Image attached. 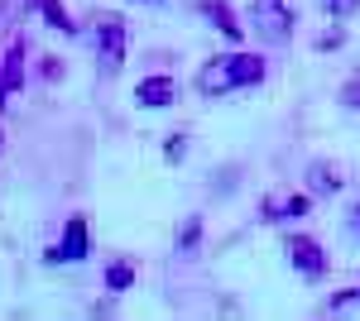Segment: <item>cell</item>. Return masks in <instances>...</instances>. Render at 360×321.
<instances>
[{
	"label": "cell",
	"instance_id": "277c9868",
	"mask_svg": "<svg viewBox=\"0 0 360 321\" xmlns=\"http://www.w3.org/2000/svg\"><path fill=\"white\" fill-rule=\"evenodd\" d=\"M283 254H288V264L298 268V273H307V278H317V273L327 268V254H322V244L307 240V235H288V240H283Z\"/></svg>",
	"mask_w": 360,
	"mask_h": 321
},
{
	"label": "cell",
	"instance_id": "30bf717a",
	"mask_svg": "<svg viewBox=\"0 0 360 321\" xmlns=\"http://www.w3.org/2000/svg\"><path fill=\"white\" fill-rule=\"evenodd\" d=\"M15 86H25V44H10V53L0 63V106Z\"/></svg>",
	"mask_w": 360,
	"mask_h": 321
},
{
	"label": "cell",
	"instance_id": "7c38bea8",
	"mask_svg": "<svg viewBox=\"0 0 360 321\" xmlns=\"http://www.w3.org/2000/svg\"><path fill=\"white\" fill-rule=\"evenodd\" d=\"M39 10H44V20H49V29H63V34H72V20H68L63 0H39Z\"/></svg>",
	"mask_w": 360,
	"mask_h": 321
},
{
	"label": "cell",
	"instance_id": "8fae6325",
	"mask_svg": "<svg viewBox=\"0 0 360 321\" xmlns=\"http://www.w3.org/2000/svg\"><path fill=\"white\" fill-rule=\"evenodd\" d=\"M130 283H135V264H130V259H115V264L106 268V288H111V293H125Z\"/></svg>",
	"mask_w": 360,
	"mask_h": 321
},
{
	"label": "cell",
	"instance_id": "d6986e66",
	"mask_svg": "<svg viewBox=\"0 0 360 321\" xmlns=\"http://www.w3.org/2000/svg\"><path fill=\"white\" fill-rule=\"evenodd\" d=\"M351 297H360V288H356V293H351Z\"/></svg>",
	"mask_w": 360,
	"mask_h": 321
},
{
	"label": "cell",
	"instance_id": "9c48e42d",
	"mask_svg": "<svg viewBox=\"0 0 360 321\" xmlns=\"http://www.w3.org/2000/svg\"><path fill=\"white\" fill-rule=\"evenodd\" d=\"M53 259H68V264L86 259V216H72V221H68V230H63V244H58Z\"/></svg>",
	"mask_w": 360,
	"mask_h": 321
},
{
	"label": "cell",
	"instance_id": "7a4b0ae2",
	"mask_svg": "<svg viewBox=\"0 0 360 321\" xmlns=\"http://www.w3.org/2000/svg\"><path fill=\"white\" fill-rule=\"evenodd\" d=\"M250 25H255V34L264 44H288L298 15H293L288 0H250Z\"/></svg>",
	"mask_w": 360,
	"mask_h": 321
},
{
	"label": "cell",
	"instance_id": "ba28073f",
	"mask_svg": "<svg viewBox=\"0 0 360 321\" xmlns=\"http://www.w3.org/2000/svg\"><path fill=\"white\" fill-rule=\"evenodd\" d=\"M202 15H207L212 25L221 29V34H226V39H231V44H240V39H245V25L236 20V10H231L226 0H202Z\"/></svg>",
	"mask_w": 360,
	"mask_h": 321
},
{
	"label": "cell",
	"instance_id": "52a82bcc",
	"mask_svg": "<svg viewBox=\"0 0 360 321\" xmlns=\"http://www.w3.org/2000/svg\"><path fill=\"white\" fill-rule=\"evenodd\" d=\"M298 216H307L303 192H269L264 197V221H298Z\"/></svg>",
	"mask_w": 360,
	"mask_h": 321
},
{
	"label": "cell",
	"instance_id": "3957f363",
	"mask_svg": "<svg viewBox=\"0 0 360 321\" xmlns=\"http://www.w3.org/2000/svg\"><path fill=\"white\" fill-rule=\"evenodd\" d=\"M91 39H96V63H101L106 72H120V67H125V48H130L125 20H120V15H101Z\"/></svg>",
	"mask_w": 360,
	"mask_h": 321
},
{
	"label": "cell",
	"instance_id": "e0dca14e",
	"mask_svg": "<svg viewBox=\"0 0 360 321\" xmlns=\"http://www.w3.org/2000/svg\"><path fill=\"white\" fill-rule=\"evenodd\" d=\"M336 44H341V29H332V34H322V39H317V48H336Z\"/></svg>",
	"mask_w": 360,
	"mask_h": 321
},
{
	"label": "cell",
	"instance_id": "9a60e30c",
	"mask_svg": "<svg viewBox=\"0 0 360 321\" xmlns=\"http://www.w3.org/2000/svg\"><path fill=\"white\" fill-rule=\"evenodd\" d=\"M197 230H202V225H197V216H193V221L183 225V240H178V244H183V249H193V244H197Z\"/></svg>",
	"mask_w": 360,
	"mask_h": 321
},
{
	"label": "cell",
	"instance_id": "8992f818",
	"mask_svg": "<svg viewBox=\"0 0 360 321\" xmlns=\"http://www.w3.org/2000/svg\"><path fill=\"white\" fill-rule=\"evenodd\" d=\"M346 188V173H341V163H312L307 168V192L312 197H336V192Z\"/></svg>",
	"mask_w": 360,
	"mask_h": 321
},
{
	"label": "cell",
	"instance_id": "2e32d148",
	"mask_svg": "<svg viewBox=\"0 0 360 321\" xmlns=\"http://www.w3.org/2000/svg\"><path fill=\"white\" fill-rule=\"evenodd\" d=\"M164 154H168V159H173V163H178V159H183V154H188V144H183L178 134H173V139H168V149H164Z\"/></svg>",
	"mask_w": 360,
	"mask_h": 321
},
{
	"label": "cell",
	"instance_id": "5bb4252c",
	"mask_svg": "<svg viewBox=\"0 0 360 321\" xmlns=\"http://www.w3.org/2000/svg\"><path fill=\"white\" fill-rule=\"evenodd\" d=\"M341 106L360 110V72H351V77H346V86H341Z\"/></svg>",
	"mask_w": 360,
	"mask_h": 321
},
{
	"label": "cell",
	"instance_id": "5b68a950",
	"mask_svg": "<svg viewBox=\"0 0 360 321\" xmlns=\"http://www.w3.org/2000/svg\"><path fill=\"white\" fill-rule=\"evenodd\" d=\"M135 101H139V106H149V110H164V106L178 101V81H173V77H144L135 86Z\"/></svg>",
	"mask_w": 360,
	"mask_h": 321
},
{
	"label": "cell",
	"instance_id": "4fadbf2b",
	"mask_svg": "<svg viewBox=\"0 0 360 321\" xmlns=\"http://www.w3.org/2000/svg\"><path fill=\"white\" fill-rule=\"evenodd\" d=\"M317 5H322L332 20H351V15L360 10V0H317Z\"/></svg>",
	"mask_w": 360,
	"mask_h": 321
},
{
	"label": "cell",
	"instance_id": "ac0fdd59",
	"mask_svg": "<svg viewBox=\"0 0 360 321\" xmlns=\"http://www.w3.org/2000/svg\"><path fill=\"white\" fill-rule=\"evenodd\" d=\"M351 235H356V240H360V202H356V207H351Z\"/></svg>",
	"mask_w": 360,
	"mask_h": 321
},
{
	"label": "cell",
	"instance_id": "6da1fadb",
	"mask_svg": "<svg viewBox=\"0 0 360 321\" xmlns=\"http://www.w3.org/2000/svg\"><path fill=\"white\" fill-rule=\"evenodd\" d=\"M264 72H269V67H264L259 53H221V58H212V63H202L197 91H202V96H226V91H236V86H259Z\"/></svg>",
	"mask_w": 360,
	"mask_h": 321
}]
</instances>
